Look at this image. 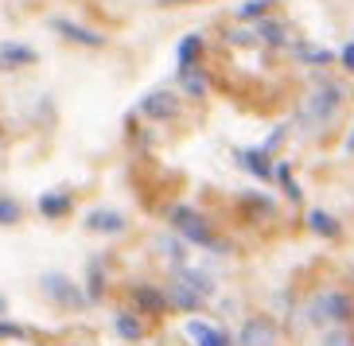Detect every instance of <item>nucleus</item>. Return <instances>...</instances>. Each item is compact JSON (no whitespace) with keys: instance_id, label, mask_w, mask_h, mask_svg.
<instances>
[{"instance_id":"0eeeda50","label":"nucleus","mask_w":354,"mask_h":346,"mask_svg":"<svg viewBox=\"0 0 354 346\" xmlns=\"http://www.w3.org/2000/svg\"><path fill=\"white\" fill-rule=\"evenodd\" d=\"M39 55L28 47V43H0V70H20V66H32Z\"/></svg>"},{"instance_id":"6ab92c4d","label":"nucleus","mask_w":354,"mask_h":346,"mask_svg":"<svg viewBox=\"0 0 354 346\" xmlns=\"http://www.w3.org/2000/svg\"><path fill=\"white\" fill-rule=\"evenodd\" d=\"M113 327H117V335L125 338V343H140V338H145V327H140V319H133V315L129 311H121L113 319Z\"/></svg>"},{"instance_id":"dca6fc26","label":"nucleus","mask_w":354,"mask_h":346,"mask_svg":"<svg viewBox=\"0 0 354 346\" xmlns=\"http://www.w3.org/2000/svg\"><path fill=\"white\" fill-rule=\"evenodd\" d=\"M241 164H245L261 183H269V179H272V160H269L265 148H250V152H241Z\"/></svg>"},{"instance_id":"423d86ee","label":"nucleus","mask_w":354,"mask_h":346,"mask_svg":"<svg viewBox=\"0 0 354 346\" xmlns=\"http://www.w3.org/2000/svg\"><path fill=\"white\" fill-rule=\"evenodd\" d=\"M238 346H277V327H272V319H265V315L250 319V323L241 327Z\"/></svg>"},{"instance_id":"5701e85b","label":"nucleus","mask_w":354,"mask_h":346,"mask_svg":"<svg viewBox=\"0 0 354 346\" xmlns=\"http://www.w3.org/2000/svg\"><path fill=\"white\" fill-rule=\"evenodd\" d=\"M20 222V202L0 195V226H16Z\"/></svg>"},{"instance_id":"bb28decb","label":"nucleus","mask_w":354,"mask_h":346,"mask_svg":"<svg viewBox=\"0 0 354 346\" xmlns=\"http://www.w3.org/2000/svg\"><path fill=\"white\" fill-rule=\"evenodd\" d=\"M164 253H167L176 265H183V245H179L176 238H164Z\"/></svg>"},{"instance_id":"39448f33","label":"nucleus","mask_w":354,"mask_h":346,"mask_svg":"<svg viewBox=\"0 0 354 346\" xmlns=\"http://www.w3.org/2000/svg\"><path fill=\"white\" fill-rule=\"evenodd\" d=\"M140 109H145L152 121H171V117H179V97L171 94V90H152V94L140 102Z\"/></svg>"},{"instance_id":"a211bd4d","label":"nucleus","mask_w":354,"mask_h":346,"mask_svg":"<svg viewBox=\"0 0 354 346\" xmlns=\"http://www.w3.org/2000/svg\"><path fill=\"white\" fill-rule=\"evenodd\" d=\"M308 226H312L319 238H327V242H335V238L343 233L339 222H335V214H327V210H312V214H308Z\"/></svg>"},{"instance_id":"7ed1b4c3","label":"nucleus","mask_w":354,"mask_h":346,"mask_svg":"<svg viewBox=\"0 0 354 346\" xmlns=\"http://www.w3.org/2000/svg\"><path fill=\"white\" fill-rule=\"evenodd\" d=\"M351 315H354V300H351V292H339V288L319 292L312 300V307H308V319L315 327H343Z\"/></svg>"},{"instance_id":"f03ea898","label":"nucleus","mask_w":354,"mask_h":346,"mask_svg":"<svg viewBox=\"0 0 354 346\" xmlns=\"http://www.w3.org/2000/svg\"><path fill=\"white\" fill-rule=\"evenodd\" d=\"M167 218H171V226L183 233V242L198 245V249H226V245L218 242L214 226L207 222V214H198V210H191V206H176Z\"/></svg>"},{"instance_id":"a878e982","label":"nucleus","mask_w":354,"mask_h":346,"mask_svg":"<svg viewBox=\"0 0 354 346\" xmlns=\"http://www.w3.org/2000/svg\"><path fill=\"white\" fill-rule=\"evenodd\" d=\"M269 4H272V0H245V4L238 8V16H245V20H250V16H257V20H261V12L269 8Z\"/></svg>"},{"instance_id":"1a4fd4ad","label":"nucleus","mask_w":354,"mask_h":346,"mask_svg":"<svg viewBox=\"0 0 354 346\" xmlns=\"http://www.w3.org/2000/svg\"><path fill=\"white\" fill-rule=\"evenodd\" d=\"M176 280L183 284V288H191L198 300H210V296H214V276L203 273V269H176Z\"/></svg>"},{"instance_id":"6e6552de","label":"nucleus","mask_w":354,"mask_h":346,"mask_svg":"<svg viewBox=\"0 0 354 346\" xmlns=\"http://www.w3.org/2000/svg\"><path fill=\"white\" fill-rule=\"evenodd\" d=\"M51 28H55L59 35H63V39H74V43H82V47H102V43H105V35H102V32H90V28H82V23L59 20V16L51 20Z\"/></svg>"},{"instance_id":"f3484780","label":"nucleus","mask_w":354,"mask_h":346,"mask_svg":"<svg viewBox=\"0 0 354 346\" xmlns=\"http://www.w3.org/2000/svg\"><path fill=\"white\" fill-rule=\"evenodd\" d=\"M179 86H183V94L203 97L210 90V78H207V70H198V66H183V70H179Z\"/></svg>"},{"instance_id":"20e7f679","label":"nucleus","mask_w":354,"mask_h":346,"mask_svg":"<svg viewBox=\"0 0 354 346\" xmlns=\"http://www.w3.org/2000/svg\"><path fill=\"white\" fill-rule=\"evenodd\" d=\"M39 288H43V296H51L55 304L66 307V311H82V307H86V292L71 280V276H63V273H43L39 276Z\"/></svg>"},{"instance_id":"cd10ccee","label":"nucleus","mask_w":354,"mask_h":346,"mask_svg":"<svg viewBox=\"0 0 354 346\" xmlns=\"http://www.w3.org/2000/svg\"><path fill=\"white\" fill-rule=\"evenodd\" d=\"M28 331H24L20 323H0V338H24Z\"/></svg>"},{"instance_id":"7c9ffc66","label":"nucleus","mask_w":354,"mask_h":346,"mask_svg":"<svg viewBox=\"0 0 354 346\" xmlns=\"http://www.w3.org/2000/svg\"><path fill=\"white\" fill-rule=\"evenodd\" d=\"M167 4H176V0H167Z\"/></svg>"},{"instance_id":"2eb2a0df","label":"nucleus","mask_w":354,"mask_h":346,"mask_svg":"<svg viewBox=\"0 0 354 346\" xmlns=\"http://www.w3.org/2000/svg\"><path fill=\"white\" fill-rule=\"evenodd\" d=\"M253 39H265L269 47H288V28L281 20H257L253 23Z\"/></svg>"},{"instance_id":"c85d7f7f","label":"nucleus","mask_w":354,"mask_h":346,"mask_svg":"<svg viewBox=\"0 0 354 346\" xmlns=\"http://www.w3.org/2000/svg\"><path fill=\"white\" fill-rule=\"evenodd\" d=\"M339 63H343L346 70L354 74V43H346V47H343V55H339Z\"/></svg>"},{"instance_id":"9d476101","label":"nucleus","mask_w":354,"mask_h":346,"mask_svg":"<svg viewBox=\"0 0 354 346\" xmlns=\"http://www.w3.org/2000/svg\"><path fill=\"white\" fill-rule=\"evenodd\" d=\"M187 335H191V343H195V346H234L226 331L203 323V319H191V323H187Z\"/></svg>"},{"instance_id":"aec40b11","label":"nucleus","mask_w":354,"mask_h":346,"mask_svg":"<svg viewBox=\"0 0 354 346\" xmlns=\"http://www.w3.org/2000/svg\"><path fill=\"white\" fill-rule=\"evenodd\" d=\"M198 51H203V35H183V39H179V51H176L179 70H183V66H195Z\"/></svg>"},{"instance_id":"393cba45","label":"nucleus","mask_w":354,"mask_h":346,"mask_svg":"<svg viewBox=\"0 0 354 346\" xmlns=\"http://www.w3.org/2000/svg\"><path fill=\"white\" fill-rule=\"evenodd\" d=\"M351 343H354L351 331H343V327H331V331L319 338V346H351Z\"/></svg>"},{"instance_id":"b1692460","label":"nucleus","mask_w":354,"mask_h":346,"mask_svg":"<svg viewBox=\"0 0 354 346\" xmlns=\"http://www.w3.org/2000/svg\"><path fill=\"white\" fill-rule=\"evenodd\" d=\"M296 51H300L304 63H312V66H327V63L335 59V55H331V51H323V47H319V51H315V47H296Z\"/></svg>"},{"instance_id":"4be33fe9","label":"nucleus","mask_w":354,"mask_h":346,"mask_svg":"<svg viewBox=\"0 0 354 346\" xmlns=\"http://www.w3.org/2000/svg\"><path fill=\"white\" fill-rule=\"evenodd\" d=\"M102 292H105V273L97 269V265H90V292H86V304L102 300Z\"/></svg>"},{"instance_id":"412c9836","label":"nucleus","mask_w":354,"mask_h":346,"mask_svg":"<svg viewBox=\"0 0 354 346\" xmlns=\"http://www.w3.org/2000/svg\"><path fill=\"white\" fill-rule=\"evenodd\" d=\"M272 179H277V183H281V187L288 191V199H292V202H300V199H304L300 187L292 183V168H284V164H281V168H272Z\"/></svg>"},{"instance_id":"2f4dec72","label":"nucleus","mask_w":354,"mask_h":346,"mask_svg":"<svg viewBox=\"0 0 354 346\" xmlns=\"http://www.w3.org/2000/svg\"><path fill=\"white\" fill-rule=\"evenodd\" d=\"M0 140H4V133H0Z\"/></svg>"},{"instance_id":"f8f14e48","label":"nucleus","mask_w":354,"mask_h":346,"mask_svg":"<svg viewBox=\"0 0 354 346\" xmlns=\"http://www.w3.org/2000/svg\"><path fill=\"white\" fill-rule=\"evenodd\" d=\"M133 307H140V311H148V315H160L167 307V296L160 292V288H152V284H136L133 288Z\"/></svg>"},{"instance_id":"f257e3e1","label":"nucleus","mask_w":354,"mask_h":346,"mask_svg":"<svg viewBox=\"0 0 354 346\" xmlns=\"http://www.w3.org/2000/svg\"><path fill=\"white\" fill-rule=\"evenodd\" d=\"M339 105H343V90H339L335 82L315 86L312 94H308V102H304V109H300V128L331 125L335 113H339Z\"/></svg>"},{"instance_id":"9b49d317","label":"nucleus","mask_w":354,"mask_h":346,"mask_svg":"<svg viewBox=\"0 0 354 346\" xmlns=\"http://www.w3.org/2000/svg\"><path fill=\"white\" fill-rule=\"evenodd\" d=\"M164 296H167V307H176V311H198V307L207 304V300H198L191 288H183L176 276L167 280V292H164Z\"/></svg>"},{"instance_id":"ddd939ff","label":"nucleus","mask_w":354,"mask_h":346,"mask_svg":"<svg viewBox=\"0 0 354 346\" xmlns=\"http://www.w3.org/2000/svg\"><path fill=\"white\" fill-rule=\"evenodd\" d=\"M74 206V199L66 195V191H47V195H39V214L43 218H66Z\"/></svg>"},{"instance_id":"c756f323","label":"nucleus","mask_w":354,"mask_h":346,"mask_svg":"<svg viewBox=\"0 0 354 346\" xmlns=\"http://www.w3.org/2000/svg\"><path fill=\"white\" fill-rule=\"evenodd\" d=\"M346 152H351V156H354V128H351V133H346Z\"/></svg>"},{"instance_id":"4468645a","label":"nucleus","mask_w":354,"mask_h":346,"mask_svg":"<svg viewBox=\"0 0 354 346\" xmlns=\"http://www.w3.org/2000/svg\"><path fill=\"white\" fill-rule=\"evenodd\" d=\"M86 226L94 233H121L129 222H125V214H117V210H94V214L86 218Z\"/></svg>"}]
</instances>
